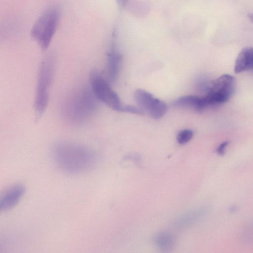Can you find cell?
<instances>
[{"label":"cell","instance_id":"obj_1","mask_svg":"<svg viewBox=\"0 0 253 253\" xmlns=\"http://www.w3.org/2000/svg\"><path fill=\"white\" fill-rule=\"evenodd\" d=\"M52 156L59 169L72 174L90 171L98 162V157L93 150L83 145L68 142L56 143L53 147Z\"/></svg>","mask_w":253,"mask_h":253},{"label":"cell","instance_id":"obj_2","mask_svg":"<svg viewBox=\"0 0 253 253\" xmlns=\"http://www.w3.org/2000/svg\"><path fill=\"white\" fill-rule=\"evenodd\" d=\"M91 88L84 86L68 97L63 107L64 117L74 124H82L93 115L97 106V100Z\"/></svg>","mask_w":253,"mask_h":253},{"label":"cell","instance_id":"obj_3","mask_svg":"<svg viewBox=\"0 0 253 253\" xmlns=\"http://www.w3.org/2000/svg\"><path fill=\"white\" fill-rule=\"evenodd\" d=\"M54 69L55 61L51 57L44 59L40 65L34 103L36 120L42 116L47 106Z\"/></svg>","mask_w":253,"mask_h":253},{"label":"cell","instance_id":"obj_4","mask_svg":"<svg viewBox=\"0 0 253 253\" xmlns=\"http://www.w3.org/2000/svg\"><path fill=\"white\" fill-rule=\"evenodd\" d=\"M59 11L52 7L46 10L36 21L31 35L40 47L45 50L50 44L59 20Z\"/></svg>","mask_w":253,"mask_h":253},{"label":"cell","instance_id":"obj_5","mask_svg":"<svg viewBox=\"0 0 253 253\" xmlns=\"http://www.w3.org/2000/svg\"><path fill=\"white\" fill-rule=\"evenodd\" d=\"M91 89L95 97L111 109L124 112L123 105L117 93L108 82L96 70H92L89 76Z\"/></svg>","mask_w":253,"mask_h":253},{"label":"cell","instance_id":"obj_6","mask_svg":"<svg viewBox=\"0 0 253 253\" xmlns=\"http://www.w3.org/2000/svg\"><path fill=\"white\" fill-rule=\"evenodd\" d=\"M235 89V80L229 74H223L209 84L204 97L208 106L220 104L227 101Z\"/></svg>","mask_w":253,"mask_h":253},{"label":"cell","instance_id":"obj_7","mask_svg":"<svg viewBox=\"0 0 253 253\" xmlns=\"http://www.w3.org/2000/svg\"><path fill=\"white\" fill-rule=\"evenodd\" d=\"M25 192V187L20 184H15L8 188L1 196L0 210L7 211L15 207Z\"/></svg>","mask_w":253,"mask_h":253},{"label":"cell","instance_id":"obj_8","mask_svg":"<svg viewBox=\"0 0 253 253\" xmlns=\"http://www.w3.org/2000/svg\"><path fill=\"white\" fill-rule=\"evenodd\" d=\"M177 108L190 109L197 112H201L208 106L205 97L194 95H187L179 97L173 102Z\"/></svg>","mask_w":253,"mask_h":253},{"label":"cell","instance_id":"obj_9","mask_svg":"<svg viewBox=\"0 0 253 253\" xmlns=\"http://www.w3.org/2000/svg\"><path fill=\"white\" fill-rule=\"evenodd\" d=\"M122 60L121 54L112 46L108 53L107 59V72L111 82H115L117 78Z\"/></svg>","mask_w":253,"mask_h":253},{"label":"cell","instance_id":"obj_10","mask_svg":"<svg viewBox=\"0 0 253 253\" xmlns=\"http://www.w3.org/2000/svg\"><path fill=\"white\" fill-rule=\"evenodd\" d=\"M249 70H253V47H246L237 55L234 72L239 73Z\"/></svg>","mask_w":253,"mask_h":253},{"label":"cell","instance_id":"obj_11","mask_svg":"<svg viewBox=\"0 0 253 253\" xmlns=\"http://www.w3.org/2000/svg\"><path fill=\"white\" fill-rule=\"evenodd\" d=\"M135 101L138 107L143 112L148 113L152 108L156 98L149 92L141 89H137L134 93Z\"/></svg>","mask_w":253,"mask_h":253},{"label":"cell","instance_id":"obj_12","mask_svg":"<svg viewBox=\"0 0 253 253\" xmlns=\"http://www.w3.org/2000/svg\"><path fill=\"white\" fill-rule=\"evenodd\" d=\"M206 213V210L204 209L194 210L181 216L177 219L176 223L179 226H188L199 220Z\"/></svg>","mask_w":253,"mask_h":253},{"label":"cell","instance_id":"obj_13","mask_svg":"<svg viewBox=\"0 0 253 253\" xmlns=\"http://www.w3.org/2000/svg\"><path fill=\"white\" fill-rule=\"evenodd\" d=\"M155 242L159 248L166 251L172 248L174 243V239L169 233H161L155 237Z\"/></svg>","mask_w":253,"mask_h":253},{"label":"cell","instance_id":"obj_14","mask_svg":"<svg viewBox=\"0 0 253 253\" xmlns=\"http://www.w3.org/2000/svg\"><path fill=\"white\" fill-rule=\"evenodd\" d=\"M167 106L164 101L156 98L149 114L152 118L159 119L164 116L167 111Z\"/></svg>","mask_w":253,"mask_h":253},{"label":"cell","instance_id":"obj_15","mask_svg":"<svg viewBox=\"0 0 253 253\" xmlns=\"http://www.w3.org/2000/svg\"><path fill=\"white\" fill-rule=\"evenodd\" d=\"M193 136V132L191 129L182 130L177 135V141L180 144H185L192 139Z\"/></svg>","mask_w":253,"mask_h":253},{"label":"cell","instance_id":"obj_16","mask_svg":"<svg viewBox=\"0 0 253 253\" xmlns=\"http://www.w3.org/2000/svg\"><path fill=\"white\" fill-rule=\"evenodd\" d=\"M228 144L229 142L227 141H225L221 143L217 148V153L220 155H224Z\"/></svg>","mask_w":253,"mask_h":253},{"label":"cell","instance_id":"obj_17","mask_svg":"<svg viewBox=\"0 0 253 253\" xmlns=\"http://www.w3.org/2000/svg\"><path fill=\"white\" fill-rule=\"evenodd\" d=\"M117 0V2L118 4L121 8L124 7L126 5V4L127 1V0Z\"/></svg>","mask_w":253,"mask_h":253},{"label":"cell","instance_id":"obj_18","mask_svg":"<svg viewBox=\"0 0 253 253\" xmlns=\"http://www.w3.org/2000/svg\"><path fill=\"white\" fill-rule=\"evenodd\" d=\"M249 19L253 22V13H250L248 15Z\"/></svg>","mask_w":253,"mask_h":253}]
</instances>
